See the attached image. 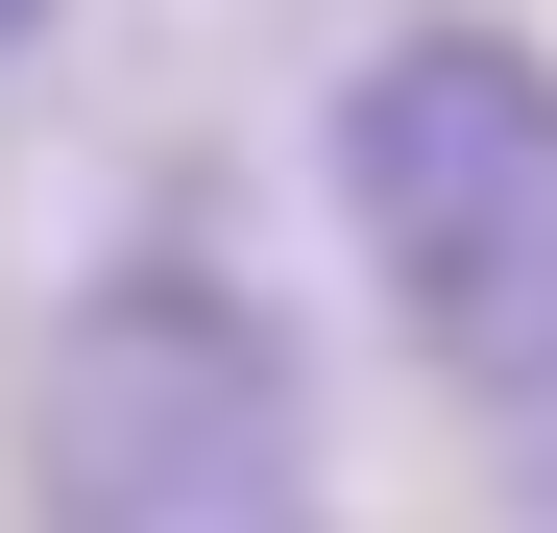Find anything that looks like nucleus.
I'll list each match as a JSON object with an SVG mask.
<instances>
[{
	"mask_svg": "<svg viewBox=\"0 0 557 533\" xmlns=\"http://www.w3.org/2000/svg\"><path fill=\"white\" fill-rule=\"evenodd\" d=\"M25 509L49 533H339L292 315L219 243H122L25 364Z\"/></svg>",
	"mask_w": 557,
	"mask_h": 533,
	"instance_id": "f257e3e1",
	"label": "nucleus"
},
{
	"mask_svg": "<svg viewBox=\"0 0 557 533\" xmlns=\"http://www.w3.org/2000/svg\"><path fill=\"white\" fill-rule=\"evenodd\" d=\"M339 243L460 412H557V49L533 25H388L339 73Z\"/></svg>",
	"mask_w": 557,
	"mask_h": 533,
	"instance_id": "f03ea898",
	"label": "nucleus"
},
{
	"mask_svg": "<svg viewBox=\"0 0 557 533\" xmlns=\"http://www.w3.org/2000/svg\"><path fill=\"white\" fill-rule=\"evenodd\" d=\"M49 25H73V0H0V49H49Z\"/></svg>",
	"mask_w": 557,
	"mask_h": 533,
	"instance_id": "7ed1b4c3",
	"label": "nucleus"
}]
</instances>
